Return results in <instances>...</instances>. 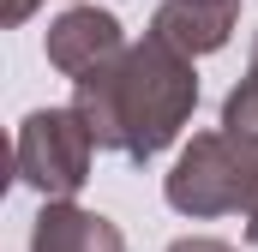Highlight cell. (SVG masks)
Instances as JSON below:
<instances>
[{
    "mask_svg": "<svg viewBox=\"0 0 258 252\" xmlns=\"http://www.w3.org/2000/svg\"><path fill=\"white\" fill-rule=\"evenodd\" d=\"M192 102H198L192 60L180 48H168L162 36H144L138 48L114 54L102 72L78 78L72 108L102 150H120L126 162H144L180 132Z\"/></svg>",
    "mask_w": 258,
    "mask_h": 252,
    "instance_id": "6da1fadb",
    "label": "cell"
},
{
    "mask_svg": "<svg viewBox=\"0 0 258 252\" xmlns=\"http://www.w3.org/2000/svg\"><path fill=\"white\" fill-rule=\"evenodd\" d=\"M168 204L180 216H222V210H240L252 204L258 192V144L234 138V132H204L192 138V150L174 162L168 174Z\"/></svg>",
    "mask_w": 258,
    "mask_h": 252,
    "instance_id": "7a4b0ae2",
    "label": "cell"
},
{
    "mask_svg": "<svg viewBox=\"0 0 258 252\" xmlns=\"http://www.w3.org/2000/svg\"><path fill=\"white\" fill-rule=\"evenodd\" d=\"M90 126L78 120V108H42L18 132V174L42 192L48 204H60L84 186L90 174Z\"/></svg>",
    "mask_w": 258,
    "mask_h": 252,
    "instance_id": "3957f363",
    "label": "cell"
},
{
    "mask_svg": "<svg viewBox=\"0 0 258 252\" xmlns=\"http://www.w3.org/2000/svg\"><path fill=\"white\" fill-rule=\"evenodd\" d=\"M42 48H48V60L60 66L72 84L90 78V72H102L114 54H126L120 48V18L114 12H96V6H78V12H66L60 24H48V42Z\"/></svg>",
    "mask_w": 258,
    "mask_h": 252,
    "instance_id": "277c9868",
    "label": "cell"
},
{
    "mask_svg": "<svg viewBox=\"0 0 258 252\" xmlns=\"http://www.w3.org/2000/svg\"><path fill=\"white\" fill-rule=\"evenodd\" d=\"M228 30H234V6H228V0H162L150 36H162L168 48H180V54L192 60V54L222 48Z\"/></svg>",
    "mask_w": 258,
    "mask_h": 252,
    "instance_id": "5b68a950",
    "label": "cell"
},
{
    "mask_svg": "<svg viewBox=\"0 0 258 252\" xmlns=\"http://www.w3.org/2000/svg\"><path fill=\"white\" fill-rule=\"evenodd\" d=\"M30 252H126V246H120V228L108 216L72 210V204H42Z\"/></svg>",
    "mask_w": 258,
    "mask_h": 252,
    "instance_id": "8992f818",
    "label": "cell"
},
{
    "mask_svg": "<svg viewBox=\"0 0 258 252\" xmlns=\"http://www.w3.org/2000/svg\"><path fill=\"white\" fill-rule=\"evenodd\" d=\"M222 132L258 144V42H252V72H246V78L234 84V96L222 102Z\"/></svg>",
    "mask_w": 258,
    "mask_h": 252,
    "instance_id": "52a82bcc",
    "label": "cell"
},
{
    "mask_svg": "<svg viewBox=\"0 0 258 252\" xmlns=\"http://www.w3.org/2000/svg\"><path fill=\"white\" fill-rule=\"evenodd\" d=\"M168 252H234V246H228V240H204V234H198V240H174Z\"/></svg>",
    "mask_w": 258,
    "mask_h": 252,
    "instance_id": "ba28073f",
    "label": "cell"
},
{
    "mask_svg": "<svg viewBox=\"0 0 258 252\" xmlns=\"http://www.w3.org/2000/svg\"><path fill=\"white\" fill-rule=\"evenodd\" d=\"M246 240L258 246V192H252V204H246Z\"/></svg>",
    "mask_w": 258,
    "mask_h": 252,
    "instance_id": "9c48e42d",
    "label": "cell"
}]
</instances>
